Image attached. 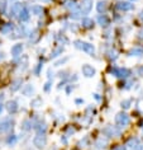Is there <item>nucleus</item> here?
<instances>
[{
  "label": "nucleus",
  "mask_w": 143,
  "mask_h": 150,
  "mask_svg": "<svg viewBox=\"0 0 143 150\" xmlns=\"http://www.w3.org/2000/svg\"><path fill=\"white\" fill-rule=\"evenodd\" d=\"M115 122H116V125H119L120 127H125L129 125V117H128V115L120 112V113L115 116Z\"/></svg>",
  "instance_id": "3"
},
{
  "label": "nucleus",
  "mask_w": 143,
  "mask_h": 150,
  "mask_svg": "<svg viewBox=\"0 0 143 150\" xmlns=\"http://www.w3.org/2000/svg\"><path fill=\"white\" fill-rule=\"evenodd\" d=\"M41 67H42V62H39V64H38V66H37V67H36V74H38V73H39Z\"/></svg>",
  "instance_id": "35"
},
{
  "label": "nucleus",
  "mask_w": 143,
  "mask_h": 150,
  "mask_svg": "<svg viewBox=\"0 0 143 150\" xmlns=\"http://www.w3.org/2000/svg\"><path fill=\"white\" fill-rule=\"evenodd\" d=\"M132 1H135V0H132Z\"/></svg>",
  "instance_id": "43"
},
{
  "label": "nucleus",
  "mask_w": 143,
  "mask_h": 150,
  "mask_svg": "<svg viewBox=\"0 0 143 150\" xmlns=\"http://www.w3.org/2000/svg\"><path fill=\"white\" fill-rule=\"evenodd\" d=\"M1 110H3V107H1V106H0V112H1Z\"/></svg>",
  "instance_id": "42"
},
{
  "label": "nucleus",
  "mask_w": 143,
  "mask_h": 150,
  "mask_svg": "<svg viewBox=\"0 0 143 150\" xmlns=\"http://www.w3.org/2000/svg\"><path fill=\"white\" fill-rule=\"evenodd\" d=\"M12 125H13V121L12 120H4V122L3 123H0V131H3V132H4V131H8L10 127H12Z\"/></svg>",
  "instance_id": "9"
},
{
  "label": "nucleus",
  "mask_w": 143,
  "mask_h": 150,
  "mask_svg": "<svg viewBox=\"0 0 143 150\" xmlns=\"http://www.w3.org/2000/svg\"><path fill=\"white\" fill-rule=\"evenodd\" d=\"M33 92H34V88H33L31 84L24 85V88L22 89V93H23V96H27V97L32 96V94H33Z\"/></svg>",
  "instance_id": "14"
},
{
  "label": "nucleus",
  "mask_w": 143,
  "mask_h": 150,
  "mask_svg": "<svg viewBox=\"0 0 143 150\" xmlns=\"http://www.w3.org/2000/svg\"><path fill=\"white\" fill-rule=\"evenodd\" d=\"M114 150H125V148H124V146H118V148H115Z\"/></svg>",
  "instance_id": "38"
},
{
  "label": "nucleus",
  "mask_w": 143,
  "mask_h": 150,
  "mask_svg": "<svg viewBox=\"0 0 143 150\" xmlns=\"http://www.w3.org/2000/svg\"><path fill=\"white\" fill-rule=\"evenodd\" d=\"M38 40H39V31L38 29H34V31L29 35V42L36 43V42H38Z\"/></svg>",
  "instance_id": "11"
},
{
  "label": "nucleus",
  "mask_w": 143,
  "mask_h": 150,
  "mask_svg": "<svg viewBox=\"0 0 143 150\" xmlns=\"http://www.w3.org/2000/svg\"><path fill=\"white\" fill-rule=\"evenodd\" d=\"M129 55L130 56H141L143 55V50L139 47H135V48H132V50L129 51Z\"/></svg>",
  "instance_id": "20"
},
{
  "label": "nucleus",
  "mask_w": 143,
  "mask_h": 150,
  "mask_svg": "<svg viewBox=\"0 0 143 150\" xmlns=\"http://www.w3.org/2000/svg\"><path fill=\"white\" fill-rule=\"evenodd\" d=\"M81 24H82V27H84V28L90 29V28H93L94 22H93V19H90V18H82Z\"/></svg>",
  "instance_id": "16"
},
{
  "label": "nucleus",
  "mask_w": 143,
  "mask_h": 150,
  "mask_svg": "<svg viewBox=\"0 0 143 150\" xmlns=\"http://www.w3.org/2000/svg\"><path fill=\"white\" fill-rule=\"evenodd\" d=\"M97 23H99L101 27H107L109 24V18L107 16H104V14H100V16L97 17Z\"/></svg>",
  "instance_id": "13"
},
{
  "label": "nucleus",
  "mask_w": 143,
  "mask_h": 150,
  "mask_svg": "<svg viewBox=\"0 0 143 150\" xmlns=\"http://www.w3.org/2000/svg\"><path fill=\"white\" fill-rule=\"evenodd\" d=\"M138 37L141 40H143V29H141V31H139V33H138Z\"/></svg>",
  "instance_id": "36"
},
{
  "label": "nucleus",
  "mask_w": 143,
  "mask_h": 150,
  "mask_svg": "<svg viewBox=\"0 0 143 150\" xmlns=\"http://www.w3.org/2000/svg\"><path fill=\"white\" fill-rule=\"evenodd\" d=\"M116 57H118V55H116L115 51H110V52H109V59H110V60H115Z\"/></svg>",
  "instance_id": "31"
},
{
  "label": "nucleus",
  "mask_w": 143,
  "mask_h": 150,
  "mask_svg": "<svg viewBox=\"0 0 143 150\" xmlns=\"http://www.w3.org/2000/svg\"><path fill=\"white\" fill-rule=\"evenodd\" d=\"M65 6L67 9H70V10H75V9H76V3H75V1H69V3H66Z\"/></svg>",
  "instance_id": "28"
},
{
  "label": "nucleus",
  "mask_w": 143,
  "mask_h": 150,
  "mask_svg": "<svg viewBox=\"0 0 143 150\" xmlns=\"http://www.w3.org/2000/svg\"><path fill=\"white\" fill-rule=\"evenodd\" d=\"M130 103H132V99H125V100H123V102H122V107L127 110V108L130 107Z\"/></svg>",
  "instance_id": "29"
},
{
  "label": "nucleus",
  "mask_w": 143,
  "mask_h": 150,
  "mask_svg": "<svg viewBox=\"0 0 143 150\" xmlns=\"http://www.w3.org/2000/svg\"><path fill=\"white\" fill-rule=\"evenodd\" d=\"M75 47L76 48H80V50L88 52L90 55H94V51H95V47L94 45L91 43H88V42H81V41H75Z\"/></svg>",
  "instance_id": "1"
},
{
  "label": "nucleus",
  "mask_w": 143,
  "mask_h": 150,
  "mask_svg": "<svg viewBox=\"0 0 143 150\" xmlns=\"http://www.w3.org/2000/svg\"><path fill=\"white\" fill-rule=\"evenodd\" d=\"M142 127H143V126H142Z\"/></svg>",
  "instance_id": "44"
},
{
  "label": "nucleus",
  "mask_w": 143,
  "mask_h": 150,
  "mask_svg": "<svg viewBox=\"0 0 143 150\" xmlns=\"http://www.w3.org/2000/svg\"><path fill=\"white\" fill-rule=\"evenodd\" d=\"M25 33H27V29H25L24 25H22V27L17 28V31H15V33H14V36H10V37H12V38H17V37H23V36H25Z\"/></svg>",
  "instance_id": "12"
},
{
  "label": "nucleus",
  "mask_w": 143,
  "mask_h": 150,
  "mask_svg": "<svg viewBox=\"0 0 143 150\" xmlns=\"http://www.w3.org/2000/svg\"><path fill=\"white\" fill-rule=\"evenodd\" d=\"M31 13H33L34 16H42L43 14V8L41 5H33L31 8Z\"/></svg>",
  "instance_id": "18"
},
{
  "label": "nucleus",
  "mask_w": 143,
  "mask_h": 150,
  "mask_svg": "<svg viewBox=\"0 0 143 150\" xmlns=\"http://www.w3.org/2000/svg\"><path fill=\"white\" fill-rule=\"evenodd\" d=\"M12 29H13V25L10 24V23H6V24L3 25V28H1V33H4V35H6V33L12 32Z\"/></svg>",
  "instance_id": "24"
},
{
  "label": "nucleus",
  "mask_w": 143,
  "mask_h": 150,
  "mask_svg": "<svg viewBox=\"0 0 143 150\" xmlns=\"http://www.w3.org/2000/svg\"><path fill=\"white\" fill-rule=\"evenodd\" d=\"M42 103H43V100H42V98H36L34 100H32V107H34V108H37V107H39V106H42Z\"/></svg>",
  "instance_id": "25"
},
{
  "label": "nucleus",
  "mask_w": 143,
  "mask_h": 150,
  "mask_svg": "<svg viewBox=\"0 0 143 150\" xmlns=\"http://www.w3.org/2000/svg\"><path fill=\"white\" fill-rule=\"evenodd\" d=\"M20 84H22V80H19V79L14 81V83H13V87H12V92H15V91H18V89L20 88Z\"/></svg>",
  "instance_id": "27"
},
{
  "label": "nucleus",
  "mask_w": 143,
  "mask_h": 150,
  "mask_svg": "<svg viewBox=\"0 0 143 150\" xmlns=\"http://www.w3.org/2000/svg\"><path fill=\"white\" fill-rule=\"evenodd\" d=\"M82 102H84V100H82V99H80V98H79V99H76V103H77V104H80V103H82Z\"/></svg>",
  "instance_id": "39"
},
{
  "label": "nucleus",
  "mask_w": 143,
  "mask_h": 150,
  "mask_svg": "<svg viewBox=\"0 0 143 150\" xmlns=\"http://www.w3.org/2000/svg\"><path fill=\"white\" fill-rule=\"evenodd\" d=\"M33 144H34V146H37V148H43V146H46L47 144V137L44 134H37L34 139H33Z\"/></svg>",
  "instance_id": "4"
},
{
  "label": "nucleus",
  "mask_w": 143,
  "mask_h": 150,
  "mask_svg": "<svg viewBox=\"0 0 143 150\" xmlns=\"http://www.w3.org/2000/svg\"><path fill=\"white\" fill-rule=\"evenodd\" d=\"M139 17H141V19H143V12L141 13V16H139Z\"/></svg>",
  "instance_id": "41"
},
{
  "label": "nucleus",
  "mask_w": 143,
  "mask_h": 150,
  "mask_svg": "<svg viewBox=\"0 0 143 150\" xmlns=\"http://www.w3.org/2000/svg\"><path fill=\"white\" fill-rule=\"evenodd\" d=\"M50 88H51V80H50V81H47V83H46V85H44V91L48 92V91H50Z\"/></svg>",
  "instance_id": "34"
},
{
  "label": "nucleus",
  "mask_w": 143,
  "mask_h": 150,
  "mask_svg": "<svg viewBox=\"0 0 143 150\" xmlns=\"http://www.w3.org/2000/svg\"><path fill=\"white\" fill-rule=\"evenodd\" d=\"M81 71H82V75L86 78H93L94 75H95V69L91 66V65H89V64H85V65H82L81 67Z\"/></svg>",
  "instance_id": "6"
},
{
  "label": "nucleus",
  "mask_w": 143,
  "mask_h": 150,
  "mask_svg": "<svg viewBox=\"0 0 143 150\" xmlns=\"http://www.w3.org/2000/svg\"><path fill=\"white\" fill-rule=\"evenodd\" d=\"M110 73L118 78H127L128 75H130V71L125 67H111Z\"/></svg>",
  "instance_id": "2"
},
{
  "label": "nucleus",
  "mask_w": 143,
  "mask_h": 150,
  "mask_svg": "<svg viewBox=\"0 0 143 150\" xmlns=\"http://www.w3.org/2000/svg\"><path fill=\"white\" fill-rule=\"evenodd\" d=\"M29 17H31V14H29V10L24 8L23 10H22V13L19 14V17H18V18H19L22 22H27L29 19Z\"/></svg>",
  "instance_id": "17"
},
{
  "label": "nucleus",
  "mask_w": 143,
  "mask_h": 150,
  "mask_svg": "<svg viewBox=\"0 0 143 150\" xmlns=\"http://www.w3.org/2000/svg\"><path fill=\"white\" fill-rule=\"evenodd\" d=\"M107 8H108V5H107V3L105 1H99L96 4V9H97V12L99 13H104L105 10H107Z\"/></svg>",
  "instance_id": "19"
},
{
  "label": "nucleus",
  "mask_w": 143,
  "mask_h": 150,
  "mask_svg": "<svg viewBox=\"0 0 143 150\" xmlns=\"http://www.w3.org/2000/svg\"><path fill=\"white\" fill-rule=\"evenodd\" d=\"M105 144H107V141H105V140L103 141V139H100V140L96 142V145H99V148H104V145H105Z\"/></svg>",
  "instance_id": "33"
},
{
  "label": "nucleus",
  "mask_w": 143,
  "mask_h": 150,
  "mask_svg": "<svg viewBox=\"0 0 143 150\" xmlns=\"http://www.w3.org/2000/svg\"><path fill=\"white\" fill-rule=\"evenodd\" d=\"M6 110H8L10 113H14V112L18 111V104L17 102H14V100H10V102H8V104H6Z\"/></svg>",
  "instance_id": "15"
},
{
  "label": "nucleus",
  "mask_w": 143,
  "mask_h": 150,
  "mask_svg": "<svg viewBox=\"0 0 143 150\" xmlns=\"http://www.w3.org/2000/svg\"><path fill=\"white\" fill-rule=\"evenodd\" d=\"M138 73H139V75H142V76H143V66L138 67Z\"/></svg>",
  "instance_id": "37"
},
{
  "label": "nucleus",
  "mask_w": 143,
  "mask_h": 150,
  "mask_svg": "<svg viewBox=\"0 0 143 150\" xmlns=\"http://www.w3.org/2000/svg\"><path fill=\"white\" fill-rule=\"evenodd\" d=\"M22 51H23V45H22V43H17V45H14V46L12 47V55L13 56L20 55Z\"/></svg>",
  "instance_id": "10"
},
{
  "label": "nucleus",
  "mask_w": 143,
  "mask_h": 150,
  "mask_svg": "<svg viewBox=\"0 0 143 150\" xmlns=\"http://www.w3.org/2000/svg\"><path fill=\"white\" fill-rule=\"evenodd\" d=\"M128 146L132 149H135V148H138L139 146V141H138V139H130L129 141H128Z\"/></svg>",
  "instance_id": "22"
},
{
  "label": "nucleus",
  "mask_w": 143,
  "mask_h": 150,
  "mask_svg": "<svg viewBox=\"0 0 143 150\" xmlns=\"http://www.w3.org/2000/svg\"><path fill=\"white\" fill-rule=\"evenodd\" d=\"M24 9V5L22 3H14L10 9V17H19V14L22 13V10Z\"/></svg>",
  "instance_id": "5"
},
{
  "label": "nucleus",
  "mask_w": 143,
  "mask_h": 150,
  "mask_svg": "<svg viewBox=\"0 0 143 150\" xmlns=\"http://www.w3.org/2000/svg\"><path fill=\"white\" fill-rule=\"evenodd\" d=\"M62 52H63V47H62V46H58L57 48H55V50L52 51V55H51V57H57V56L62 55Z\"/></svg>",
  "instance_id": "23"
},
{
  "label": "nucleus",
  "mask_w": 143,
  "mask_h": 150,
  "mask_svg": "<svg viewBox=\"0 0 143 150\" xmlns=\"http://www.w3.org/2000/svg\"><path fill=\"white\" fill-rule=\"evenodd\" d=\"M31 121H28V120H25V121H23V123H22V130H25V131H28V130H31L32 127H31Z\"/></svg>",
  "instance_id": "26"
},
{
  "label": "nucleus",
  "mask_w": 143,
  "mask_h": 150,
  "mask_svg": "<svg viewBox=\"0 0 143 150\" xmlns=\"http://www.w3.org/2000/svg\"><path fill=\"white\" fill-rule=\"evenodd\" d=\"M66 61H69V57H65L63 60H60V61H57L55 64V66H60V65H62V64H65Z\"/></svg>",
  "instance_id": "32"
},
{
  "label": "nucleus",
  "mask_w": 143,
  "mask_h": 150,
  "mask_svg": "<svg viewBox=\"0 0 143 150\" xmlns=\"http://www.w3.org/2000/svg\"><path fill=\"white\" fill-rule=\"evenodd\" d=\"M116 8L119 10H122V12H129V10L133 9V4L129 1H119L116 4Z\"/></svg>",
  "instance_id": "8"
},
{
  "label": "nucleus",
  "mask_w": 143,
  "mask_h": 150,
  "mask_svg": "<svg viewBox=\"0 0 143 150\" xmlns=\"http://www.w3.org/2000/svg\"><path fill=\"white\" fill-rule=\"evenodd\" d=\"M80 9L84 14H88L90 13V10L93 9V0H82L81 5H80Z\"/></svg>",
  "instance_id": "7"
},
{
  "label": "nucleus",
  "mask_w": 143,
  "mask_h": 150,
  "mask_svg": "<svg viewBox=\"0 0 143 150\" xmlns=\"http://www.w3.org/2000/svg\"><path fill=\"white\" fill-rule=\"evenodd\" d=\"M15 141H17V136H15V135H12V136L8 139V144H9V145L15 144Z\"/></svg>",
  "instance_id": "30"
},
{
  "label": "nucleus",
  "mask_w": 143,
  "mask_h": 150,
  "mask_svg": "<svg viewBox=\"0 0 143 150\" xmlns=\"http://www.w3.org/2000/svg\"><path fill=\"white\" fill-rule=\"evenodd\" d=\"M95 99H97V100H99V99H100V97H99V94H95Z\"/></svg>",
  "instance_id": "40"
},
{
  "label": "nucleus",
  "mask_w": 143,
  "mask_h": 150,
  "mask_svg": "<svg viewBox=\"0 0 143 150\" xmlns=\"http://www.w3.org/2000/svg\"><path fill=\"white\" fill-rule=\"evenodd\" d=\"M36 129H37V131H38V134H44L46 132V130H47V126H46V123L44 122H41V123H38V125L36 126Z\"/></svg>",
  "instance_id": "21"
}]
</instances>
